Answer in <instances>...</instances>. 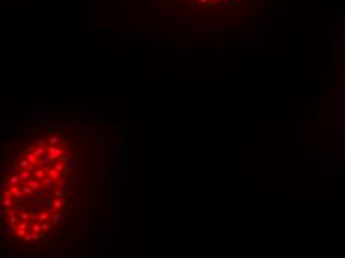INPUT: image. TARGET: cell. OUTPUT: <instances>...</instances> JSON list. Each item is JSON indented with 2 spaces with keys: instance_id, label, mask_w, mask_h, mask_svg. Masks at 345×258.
I'll list each match as a JSON object with an SVG mask.
<instances>
[{
  "instance_id": "1",
  "label": "cell",
  "mask_w": 345,
  "mask_h": 258,
  "mask_svg": "<svg viewBox=\"0 0 345 258\" xmlns=\"http://www.w3.org/2000/svg\"><path fill=\"white\" fill-rule=\"evenodd\" d=\"M48 153H49V156H51V159L54 160V159H57V157H61V156H63V150H61V148H54V147H49V148H48Z\"/></svg>"
},
{
  "instance_id": "2",
  "label": "cell",
  "mask_w": 345,
  "mask_h": 258,
  "mask_svg": "<svg viewBox=\"0 0 345 258\" xmlns=\"http://www.w3.org/2000/svg\"><path fill=\"white\" fill-rule=\"evenodd\" d=\"M69 194V189L67 187H64V189H61V190H55L54 191V196L57 199H61V197H66Z\"/></svg>"
},
{
  "instance_id": "3",
  "label": "cell",
  "mask_w": 345,
  "mask_h": 258,
  "mask_svg": "<svg viewBox=\"0 0 345 258\" xmlns=\"http://www.w3.org/2000/svg\"><path fill=\"white\" fill-rule=\"evenodd\" d=\"M19 177H21L22 180H28V181H30V180H36V177H33V175L27 171V169H26V171H21V172H19Z\"/></svg>"
},
{
  "instance_id": "4",
  "label": "cell",
  "mask_w": 345,
  "mask_h": 258,
  "mask_svg": "<svg viewBox=\"0 0 345 258\" xmlns=\"http://www.w3.org/2000/svg\"><path fill=\"white\" fill-rule=\"evenodd\" d=\"M28 185H30L31 189H34V190H37V189H40V187H43L42 182H40V181H37V178H36V180H30V181H28Z\"/></svg>"
},
{
  "instance_id": "5",
  "label": "cell",
  "mask_w": 345,
  "mask_h": 258,
  "mask_svg": "<svg viewBox=\"0 0 345 258\" xmlns=\"http://www.w3.org/2000/svg\"><path fill=\"white\" fill-rule=\"evenodd\" d=\"M48 175H49L54 181L60 180V174H58V171H55V169H49V171H48Z\"/></svg>"
},
{
  "instance_id": "6",
  "label": "cell",
  "mask_w": 345,
  "mask_h": 258,
  "mask_svg": "<svg viewBox=\"0 0 345 258\" xmlns=\"http://www.w3.org/2000/svg\"><path fill=\"white\" fill-rule=\"evenodd\" d=\"M12 203H14V199H8L2 196V206L8 208V206H12Z\"/></svg>"
},
{
  "instance_id": "7",
  "label": "cell",
  "mask_w": 345,
  "mask_h": 258,
  "mask_svg": "<svg viewBox=\"0 0 345 258\" xmlns=\"http://www.w3.org/2000/svg\"><path fill=\"white\" fill-rule=\"evenodd\" d=\"M42 182L45 184V187H46V189H51V185H52V182H54V180H52L51 177L48 175V177H45V178L42 180Z\"/></svg>"
},
{
  "instance_id": "8",
  "label": "cell",
  "mask_w": 345,
  "mask_h": 258,
  "mask_svg": "<svg viewBox=\"0 0 345 258\" xmlns=\"http://www.w3.org/2000/svg\"><path fill=\"white\" fill-rule=\"evenodd\" d=\"M21 191L24 193V196H30L31 191H33V189H31L30 185H21Z\"/></svg>"
},
{
  "instance_id": "9",
  "label": "cell",
  "mask_w": 345,
  "mask_h": 258,
  "mask_svg": "<svg viewBox=\"0 0 345 258\" xmlns=\"http://www.w3.org/2000/svg\"><path fill=\"white\" fill-rule=\"evenodd\" d=\"M18 181H19V175H12L9 180V185H17Z\"/></svg>"
},
{
  "instance_id": "10",
  "label": "cell",
  "mask_w": 345,
  "mask_h": 258,
  "mask_svg": "<svg viewBox=\"0 0 345 258\" xmlns=\"http://www.w3.org/2000/svg\"><path fill=\"white\" fill-rule=\"evenodd\" d=\"M66 184H67V178H66V177H63V178H60V180L57 181V185H58L60 189H64Z\"/></svg>"
},
{
  "instance_id": "11",
  "label": "cell",
  "mask_w": 345,
  "mask_h": 258,
  "mask_svg": "<svg viewBox=\"0 0 345 258\" xmlns=\"http://www.w3.org/2000/svg\"><path fill=\"white\" fill-rule=\"evenodd\" d=\"M49 214H51V212H49V211H46V212H40V214H39V217H37V218H39V220H40V221H46V220H48V218H49Z\"/></svg>"
},
{
  "instance_id": "12",
  "label": "cell",
  "mask_w": 345,
  "mask_h": 258,
  "mask_svg": "<svg viewBox=\"0 0 345 258\" xmlns=\"http://www.w3.org/2000/svg\"><path fill=\"white\" fill-rule=\"evenodd\" d=\"M18 217H19V221H27L28 218H30V212H21V214H18Z\"/></svg>"
},
{
  "instance_id": "13",
  "label": "cell",
  "mask_w": 345,
  "mask_h": 258,
  "mask_svg": "<svg viewBox=\"0 0 345 258\" xmlns=\"http://www.w3.org/2000/svg\"><path fill=\"white\" fill-rule=\"evenodd\" d=\"M31 230H33L34 233H40V232H42V224L33 223V224H31Z\"/></svg>"
},
{
  "instance_id": "14",
  "label": "cell",
  "mask_w": 345,
  "mask_h": 258,
  "mask_svg": "<svg viewBox=\"0 0 345 258\" xmlns=\"http://www.w3.org/2000/svg\"><path fill=\"white\" fill-rule=\"evenodd\" d=\"M15 236H19V237H22V236H27V230H22V228H19V227H18L17 232H15Z\"/></svg>"
},
{
  "instance_id": "15",
  "label": "cell",
  "mask_w": 345,
  "mask_h": 258,
  "mask_svg": "<svg viewBox=\"0 0 345 258\" xmlns=\"http://www.w3.org/2000/svg\"><path fill=\"white\" fill-rule=\"evenodd\" d=\"M34 177L37 178V180H43V178H45L46 175H45V172H43V171H40V169H39V171H36Z\"/></svg>"
},
{
  "instance_id": "16",
  "label": "cell",
  "mask_w": 345,
  "mask_h": 258,
  "mask_svg": "<svg viewBox=\"0 0 345 258\" xmlns=\"http://www.w3.org/2000/svg\"><path fill=\"white\" fill-rule=\"evenodd\" d=\"M34 154L37 156V157H39V156H43L45 154V148H43V147H37V148L34 150Z\"/></svg>"
},
{
  "instance_id": "17",
  "label": "cell",
  "mask_w": 345,
  "mask_h": 258,
  "mask_svg": "<svg viewBox=\"0 0 345 258\" xmlns=\"http://www.w3.org/2000/svg\"><path fill=\"white\" fill-rule=\"evenodd\" d=\"M18 220H19V217H18V215H12V217L9 218V224H17ZM17 225H18V224H17Z\"/></svg>"
},
{
  "instance_id": "18",
  "label": "cell",
  "mask_w": 345,
  "mask_h": 258,
  "mask_svg": "<svg viewBox=\"0 0 345 258\" xmlns=\"http://www.w3.org/2000/svg\"><path fill=\"white\" fill-rule=\"evenodd\" d=\"M61 206H63V202H61V199H55V200H54V208L60 209Z\"/></svg>"
},
{
  "instance_id": "19",
  "label": "cell",
  "mask_w": 345,
  "mask_h": 258,
  "mask_svg": "<svg viewBox=\"0 0 345 258\" xmlns=\"http://www.w3.org/2000/svg\"><path fill=\"white\" fill-rule=\"evenodd\" d=\"M54 169H55V171H58V172H60V171H64V172H66V169H64V166H63V165H61L60 162H58V163H55V168H54Z\"/></svg>"
},
{
  "instance_id": "20",
  "label": "cell",
  "mask_w": 345,
  "mask_h": 258,
  "mask_svg": "<svg viewBox=\"0 0 345 258\" xmlns=\"http://www.w3.org/2000/svg\"><path fill=\"white\" fill-rule=\"evenodd\" d=\"M28 165H30V162H28V160H21V162H19V168H26L27 169V166H28Z\"/></svg>"
},
{
  "instance_id": "21",
  "label": "cell",
  "mask_w": 345,
  "mask_h": 258,
  "mask_svg": "<svg viewBox=\"0 0 345 258\" xmlns=\"http://www.w3.org/2000/svg\"><path fill=\"white\" fill-rule=\"evenodd\" d=\"M58 137H51V139H49V142H51V146H55V144H58Z\"/></svg>"
},
{
  "instance_id": "22",
  "label": "cell",
  "mask_w": 345,
  "mask_h": 258,
  "mask_svg": "<svg viewBox=\"0 0 345 258\" xmlns=\"http://www.w3.org/2000/svg\"><path fill=\"white\" fill-rule=\"evenodd\" d=\"M51 227H52V225H51V224H49V223H43V224H42V230H43V232H46V230H49V228H51Z\"/></svg>"
},
{
  "instance_id": "23",
  "label": "cell",
  "mask_w": 345,
  "mask_h": 258,
  "mask_svg": "<svg viewBox=\"0 0 345 258\" xmlns=\"http://www.w3.org/2000/svg\"><path fill=\"white\" fill-rule=\"evenodd\" d=\"M27 171H28V172L34 171V166H33V165H28V166H27Z\"/></svg>"
},
{
  "instance_id": "24",
  "label": "cell",
  "mask_w": 345,
  "mask_h": 258,
  "mask_svg": "<svg viewBox=\"0 0 345 258\" xmlns=\"http://www.w3.org/2000/svg\"><path fill=\"white\" fill-rule=\"evenodd\" d=\"M42 240H43V242H48V240H49V237H48V236H43Z\"/></svg>"
},
{
  "instance_id": "25",
  "label": "cell",
  "mask_w": 345,
  "mask_h": 258,
  "mask_svg": "<svg viewBox=\"0 0 345 258\" xmlns=\"http://www.w3.org/2000/svg\"><path fill=\"white\" fill-rule=\"evenodd\" d=\"M199 2H201V3H207V0H199Z\"/></svg>"
}]
</instances>
